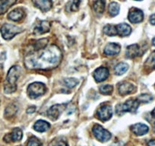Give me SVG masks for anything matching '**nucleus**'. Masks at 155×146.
Returning <instances> with one entry per match:
<instances>
[{"instance_id":"nucleus-1","label":"nucleus","mask_w":155,"mask_h":146,"mask_svg":"<svg viewBox=\"0 0 155 146\" xmlns=\"http://www.w3.org/2000/svg\"><path fill=\"white\" fill-rule=\"evenodd\" d=\"M61 56L60 50L56 46L52 45L48 48L45 47L35 51L34 54H30L25 58V63L27 68L31 69H48L59 65Z\"/></svg>"},{"instance_id":"nucleus-2","label":"nucleus","mask_w":155,"mask_h":146,"mask_svg":"<svg viewBox=\"0 0 155 146\" xmlns=\"http://www.w3.org/2000/svg\"><path fill=\"white\" fill-rule=\"evenodd\" d=\"M21 75V67L18 65H13L8 70L6 76V83L4 85V91L6 94H12L17 90L18 79Z\"/></svg>"},{"instance_id":"nucleus-3","label":"nucleus","mask_w":155,"mask_h":146,"mask_svg":"<svg viewBox=\"0 0 155 146\" xmlns=\"http://www.w3.org/2000/svg\"><path fill=\"white\" fill-rule=\"evenodd\" d=\"M139 101L137 99H129L123 104H118L116 107V113L117 115L121 116L126 112L135 113L139 107Z\"/></svg>"},{"instance_id":"nucleus-4","label":"nucleus","mask_w":155,"mask_h":146,"mask_svg":"<svg viewBox=\"0 0 155 146\" xmlns=\"http://www.w3.org/2000/svg\"><path fill=\"white\" fill-rule=\"evenodd\" d=\"M1 34H2V38L5 40H11L14 38L15 36L18 34L22 31L21 28H19L18 26H16L15 25L12 24H5L2 26L1 29Z\"/></svg>"},{"instance_id":"nucleus-5","label":"nucleus","mask_w":155,"mask_h":146,"mask_svg":"<svg viewBox=\"0 0 155 146\" xmlns=\"http://www.w3.org/2000/svg\"><path fill=\"white\" fill-rule=\"evenodd\" d=\"M47 88L41 82H34L28 87V95L31 99H35L46 93Z\"/></svg>"},{"instance_id":"nucleus-6","label":"nucleus","mask_w":155,"mask_h":146,"mask_svg":"<svg viewBox=\"0 0 155 146\" xmlns=\"http://www.w3.org/2000/svg\"><path fill=\"white\" fill-rule=\"evenodd\" d=\"M92 132L95 138L102 142H106L111 138V133L99 124H96L93 126Z\"/></svg>"},{"instance_id":"nucleus-7","label":"nucleus","mask_w":155,"mask_h":146,"mask_svg":"<svg viewBox=\"0 0 155 146\" xmlns=\"http://www.w3.org/2000/svg\"><path fill=\"white\" fill-rule=\"evenodd\" d=\"M97 117L101 121H107L112 117L113 114V108L109 104H105L100 107L97 111Z\"/></svg>"},{"instance_id":"nucleus-8","label":"nucleus","mask_w":155,"mask_h":146,"mask_svg":"<svg viewBox=\"0 0 155 146\" xmlns=\"http://www.w3.org/2000/svg\"><path fill=\"white\" fill-rule=\"evenodd\" d=\"M66 106L65 104H55L52 106L47 111V117L53 121L57 120L63 112Z\"/></svg>"},{"instance_id":"nucleus-9","label":"nucleus","mask_w":155,"mask_h":146,"mask_svg":"<svg viewBox=\"0 0 155 146\" xmlns=\"http://www.w3.org/2000/svg\"><path fill=\"white\" fill-rule=\"evenodd\" d=\"M128 18L131 23H140V22H142L143 18H144V13L141 10L138 9V8H132L129 12Z\"/></svg>"},{"instance_id":"nucleus-10","label":"nucleus","mask_w":155,"mask_h":146,"mask_svg":"<svg viewBox=\"0 0 155 146\" xmlns=\"http://www.w3.org/2000/svg\"><path fill=\"white\" fill-rule=\"evenodd\" d=\"M135 90V86L129 81H123L118 85V91L120 95H128Z\"/></svg>"},{"instance_id":"nucleus-11","label":"nucleus","mask_w":155,"mask_h":146,"mask_svg":"<svg viewBox=\"0 0 155 146\" xmlns=\"http://www.w3.org/2000/svg\"><path fill=\"white\" fill-rule=\"evenodd\" d=\"M23 137V133H22L21 129L19 128H15L12 129L11 133L7 134L4 137V141L6 142H11V141H18L21 140Z\"/></svg>"},{"instance_id":"nucleus-12","label":"nucleus","mask_w":155,"mask_h":146,"mask_svg":"<svg viewBox=\"0 0 155 146\" xmlns=\"http://www.w3.org/2000/svg\"><path fill=\"white\" fill-rule=\"evenodd\" d=\"M109 77V69L106 67H99L94 72V78L97 82H101Z\"/></svg>"},{"instance_id":"nucleus-13","label":"nucleus","mask_w":155,"mask_h":146,"mask_svg":"<svg viewBox=\"0 0 155 146\" xmlns=\"http://www.w3.org/2000/svg\"><path fill=\"white\" fill-rule=\"evenodd\" d=\"M50 29V25L47 21H41L35 25L34 34L35 35H41L49 32Z\"/></svg>"},{"instance_id":"nucleus-14","label":"nucleus","mask_w":155,"mask_h":146,"mask_svg":"<svg viewBox=\"0 0 155 146\" xmlns=\"http://www.w3.org/2000/svg\"><path fill=\"white\" fill-rule=\"evenodd\" d=\"M37 8L42 11L43 12H47L50 10L53 6L52 0H31Z\"/></svg>"},{"instance_id":"nucleus-15","label":"nucleus","mask_w":155,"mask_h":146,"mask_svg":"<svg viewBox=\"0 0 155 146\" xmlns=\"http://www.w3.org/2000/svg\"><path fill=\"white\" fill-rule=\"evenodd\" d=\"M121 47L116 43H109L104 48V53L107 56H116L120 53Z\"/></svg>"},{"instance_id":"nucleus-16","label":"nucleus","mask_w":155,"mask_h":146,"mask_svg":"<svg viewBox=\"0 0 155 146\" xmlns=\"http://www.w3.org/2000/svg\"><path fill=\"white\" fill-rule=\"evenodd\" d=\"M142 53L143 52H141V49L140 48L138 44H132L126 48V56L131 59H133L138 56H141Z\"/></svg>"},{"instance_id":"nucleus-17","label":"nucleus","mask_w":155,"mask_h":146,"mask_svg":"<svg viewBox=\"0 0 155 146\" xmlns=\"http://www.w3.org/2000/svg\"><path fill=\"white\" fill-rule=\"evenodd\" d=\"M148 130V126L143 123H136L132 126V132L136 135H145L146 133H147Z\"/></svg>"},{"instance_id":"nucleus-18","label":"nucleus","mask_w":155,"mask_h":146,"mask_svg":"<svg viewBox=\"0 0 155 146\" xmlns=\"http://www.w3.org/2000/svg\"><path fill=\"white\" fill-rule=\"evenodd\" d=\"M117 31H118V35L120 37H126V36L130 35L132 33V28L127 24H120L116 25Z\"/></svg>"},{"instance_id":"nucleus-19","label":"nucleus","mask_w":155,"mask_h":146,"mask_svg":"<svg viewBox=\"0 0 155 146\" xmlns=\"http://www.w3.org/2000/svg\"><path fill=\"white\" fill-rule=\"evenodd\" d=\"M50 127V124L45 120H37L34 125V129L37 132H44L48 130Z\"/></svg>"},{"instance_id":"nucleus-20","label":"nucleus","mask_w":155,"mask_h":146,"mask_svg":"<svg viewBox=\"0 0 155 146\" xmlns=\"http://www.w3.org/2000/svg\"><path fill=\"white\" fill-rule=\"evenodd\" d=\"M24 16V12L21 8H15V9L12 10L10 12L8 15V18L10 20L13 21V22H18L21 19H22Z\"/></svg>"},{"instance_id":"nucleus-21","label":"nucleus","mask_w":155,"mask_h":146,"mask_svg":"<svg viewBox=\"0 0 155 146\" xmlns=\"http://www.w3.org/2000/svg\"><path fill=\"white\" fill-rule=\"evenodd\" d=\"M94 12L98 15L103 14L105 9V1L104 0H96L92 5Z\"/></svg>"},{"instance_id":"nucleus-22","label":"nucleus","mask_w":155,"mask_h":146,"mask_svg":"<svg viewBox=\"0 0 155 146\" xmlns=\"http://www.w3.org/2000/svg\"><path fill=\"white\" fill-rule=\"evenodd\" d=\"M17 0H0V15L8 11V8L14 5Z\"/></svg>"},{"instance_id":"nucleus-23","label":"nucleus","mask_w":155,"mask_h":146,"mask_svg":"<svg viewBox=\"0 0 155 146\" xmlns=\"http://www.w3.org/2000/svg\"><path fill=\"white\" fill-rule=\"evenodd\" d=\"M129 69V65L125 62H120L115 66L114 72L116 75H122Z\"/></svg>"},{"instance_id":"nucleus-24","label":"nucleus","mask_w":155,"mask_h":146,"mask_svg":"<svg viewBox=\"0 0 155 146\" xmlns=\"http://www.w3.org/2000/svg\"><path fill=\"white\" fill-rule=\"evenodd\" d=\"M103 31H104V33L106 35L110 36V37H113V36L118 35V31H117L116 26L113 25H106L104 28Z\"/></svg>"},{"instance_id":"nucleus-25","label":"nucleus","mask_w":155,"mask_h":146,"mask_svg":"<svg viewBox=\"0 0 155 146\" xmlns=\"http://www.w3.org/2000/svg\"><path fill=\"white\" fill-rule=\"evenodd\" d=\"M120 5H119L117 2H112L109 5V8H108L109 14H110L111 16H113V17L119 14V12H120Z\"/></svg>"},{"instance_id":"nucleus-26","label":"nucleus","mask_w":155,"mask_h":146,"mask_svg":"<svg viewBox=\"0 0 155 146\" xmlns=\"http://www.w3.org/2000/svg\"><path fill=\"white\" fill-rule=\"evenodd\" d=\"M80 2H81V0H69V2L66 5L67 10L71 12L78 11L79 8Z\"/></svg>"},{"instance_id":"nucleus-27","label":"nucleus","mask_w":155,"mask_h":146,"mask_svg":"<svg viewBox=\"0 0 155 146\" xmlns=\"http://www.w3.org/2000/svg\"><path fill=\"white\" fill-rule=\"evenodd\" d=\"M18 111L17 107L15 104H9L5 111V116L7 118L13 117Z\"/></svg>"},{"instance_id":"nucleus-28","label":"nucleus","mask_w":155,"mask_h":146,"mask_svg":"<svg viewBox=\"0 0 155 146\" xmlns=\"http://www.w3.org/2000/svg\"><path fill=\"white\" fill-rule=\"evenodd\" d=\"M100 92L104 95H110L113 93V87L111 85H103L99 88Z\"/></svg>"},{"instance_id":"nucleus-29","label":"nucleus","mask_w":155,"mask_h":146,"mask_svg":"<svg viewBox=\"0 0 155 146\" xmlns=\"http://www.w3.org/2000/svg\"><path fill=\"white\" fill-rule=\"evenodd\" d=\"M64 83H65L66 87L72 88L78 84V80L74 78H67L64 79Z\"/></svg>"},{"instance_id":"nucleus-30","label":"nucleus","mask_w":155,"mask_h":146,"mask_svg":"<svg viewBox=\"0 0 155 146\" xmlns=\"http://www.w3.org/2000/svg\"><path fill=\"white\" fill-rule=\"evenodd\" d=\"M145 65L150 68H155V51H153L148 56V58L146 60Z\"/></svg>"},{"instance_id":"nucleus-31","label":"nucleus","mask_w":155,"mask_h":146,"mask_svg":"<svg viewBox=\"0 0 155 146\" xmlns=\"http://www.w3.org/2000/svg\"><path fill=\"white\" fill-rule=\"evenodd\" d=\"M153 98H152L151 95H147V94H144V95H140L138 98V101L141 103H149L150 101H152Z\"/></svg>"},{"instance_id":"nucleus-32","label":"nucleus","mask_w":155,"mask_h":146,"mask_svg":"<svg viewBox=\"0 0 155 146\" xmlns=\"http://www.w3.org/2000/svg\"><path fill=\"white\" fill-rule=\"evenodd\" d=\"M28 146H41V142L38 138L32 136L28 139Z\"/></svg>"},{"instance_id":"nucleus-33","label":"nucleus","mask_w":155,"mask_h":146,"mask_svg":"<svg viewBox=\"0 0 155 146\" xmlns=\"http://www.w3.org/2000/svg\"><path fill=\"white\" fill-rule=\"evenodd\" d=\"M53 146H68V144L66 143V141H62V140H59V141H56Z\"/></svg>"},{"instance_id":"nucleus-34","label":"nucleus","mask_w":155,"mask_h":146,"mask_svg":"<svg viewBox=\"0 0 155 146\" xmlns=\"http://www.w3.org/2000/svg\"><path fill=\"white\" fill-rule=\"evenodd\" d=\"M35 111H36V107L32 106V107H28V110H27V113H28V114H33V113L35 112Z\"/></svg>"},{"instance_id":"nucleus-35","label":"nucleus","mask_w":155,"mask_h":146,"mask_svg":"<svg viewBox=\"0 0 155 146\" xmlns=\"http://www.w3.org/2000/svg\"><path fill=\"white\" fill-rule=\"evenodd\" d=\"M150 22L151 25H155V13L150 17Z\"/></svg>"},{"instance_id":"nucleus-36","label":"nucleus","mask_w":155,"mask_h":146,"mask_svg":"<svg viewBox=\"0 0 155 146\" xmlns=\"http://www.w3.org/2000/svg\"><path fill=\"white\" fill-rule=\"evenodd\" d=\"M147 146H155V140H150L147 143Z\"/></svg>"},{"instance_id":"nucleus-37","label":"nucleus","mask_w":155,"mask_h":146,"mask_svg":"<svg viewBox=\"0 0 155 146\" xmlns=\"http://www.w3.org/2000/svg\"><path fill=\"white\" fill-rule=\"evenodd\" d=\"M151 115H152V117H154V118H155V108L153 109V111H152V112H151Z\"/></svg>"},{"instance_id":"nucleus-38","label":"nucleus","mask_w":155,"mask_h":146,"mask_svg":"<svg viewBox=\"0 0 155 146\" xmlns=\"http://www.w3.org/2000/svg\"><path fill=\"white\" fill-rule=\"evenodd\" d=\"M152 44L155 47V37L153 38V40H152Z\"/></svg>"},{"instance_id":"nucleus-39","label":"nucleus","mask_w":155,"mask_h":146,"mask_svg":"<svg viewBox=\"0 0 155 146\" xmlns=\"http://www.w3.org/2000/svg\"><path fill=\"white\" fill-rule=\"evenodd\" d=\"M153 132H155V123H153Z\"/></svg>"},{"instance_id":"nucleus-40","label":"nucleus","mask_w":155,"mask_h":146,"mask_svg":"<svg viewBox=\"0 0 155 146\" xmlns=\"http://www.w3.org/2000/svg\"><path fill=\"white\" fill-rule=\"evenodd\" d=\"M135 1H141V0H135Z\"/></svg>"}]
</instances>
